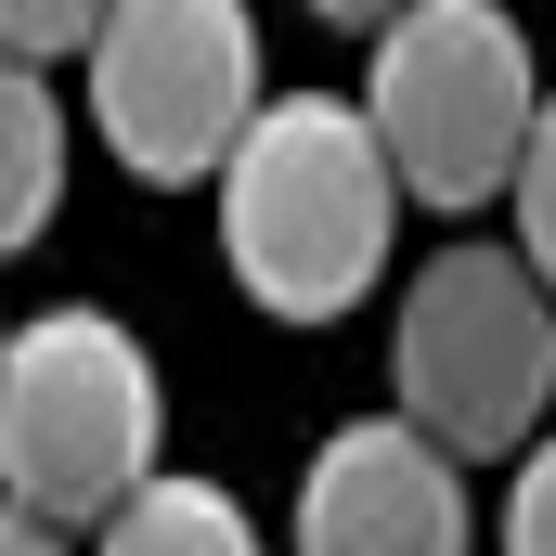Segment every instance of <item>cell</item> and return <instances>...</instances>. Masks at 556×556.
Segmentation results:
<instances>
[{
    "mask_svg": "<svg viewBox=\"0 0 556 556\" xmlns=\"http://www.w3.org/2000/svg\"><path fill=\"white\" fill-rule=\"evenodd\" d=\"M207 194H220V260L273 324H350L389 285L402 181L350 91H260V117L207 168Z\"/></svg>",
    "mask_w": 556,
    "mask_h": 556,
    "instance_id": "cell-1",
    "label": "cell"
},
{
    "mask_svg": "<svg viewBox=\"0 0 556 556\" xmlns=\"http://www.w3.org/2000/svg\"><path fill=\"white\" fill-rule=\"evenodd\" d=\"M168 453V376L117 311L52 298L26 324H0V505L91 531L130 479Z\"/></svg>",
    "mask_w": 556,
    "mask_h": 556,
    "instance_id": "cell-2",
    "label": "cell"
},
{
    "mask_svg": "<svg viewBox=\"0 0 556 556\" xmlns=\"http://www.w3.org/2000/svg\"><path fill=\"white\" fill-rule=\"evenodd\" d=\"M363 130L389 155L402 207H440V220H479L518 168V130L544 104L531 78V39L505 0H402L363 26Z\"/></svg>",
    "mask_w": 556,
    "mask_h": 556,
    "instance_id": "cell-3",
    "label": "cell"
},
{
    "mask_svg": "<svg viewBox=\"0 0 556 556\" xmlns=\"http://www.w3.org/2000/svg\"><path fill=\"white\" fill-rule=\"evenodd\" d=\"M389 415L427 427L453 466L518 453L556 415V298L518 247L453 233L415 260L402 311H389Z\"/></svg>",
    "mask_w": 556,
    "mask_h": 556,
    "instance_id": "cell-4",
    "label": "cell"
},
{
    "mask_svg": "<svg viewBox=\"0 0 556 556\" xmlns=\"http://www.w3.org/2000/svg\"><path fill=\"white\" fill-rule=\"evenodd\" d=\"M91 130L104 155L155 194H207V168L260 117L273 65H260V13L247 0H104L91 39Z\"/></svg>",
    "mask_w": 556,
    "mask_h": 556,
    "instance_id": "cell-5",
    "label": "cell"
},
{
    "mask_svg": "<svg viewBox=\"0 0 556 556\" xmlns=\"http://www.w3.org/2000/svg\"><path fill=\"white\" fill-rule=\"evenodd\" d=\"M285 556H479V505L466 466L402 415L324 427V453L298 466V518Z\"/></svg>",
    "mask_w": 556,
    "mask_h": 556,
    "instance_id": "cell-6",
    "label": "cell"
},
{
    "mask_svg": "<svg viewBox=\"0 0 556 556\" xmlns=\"http://www.w3.org/2000/svg\"><path fill=\"white\" fill-rule=\"evenodd\" d=\"M78 556H273V544H260V518H247L220 479L155 466V479H130V492L78 531Z\"/></svg>",
    "mask_w": 556,
    "mask_h": 556,
    "instance_id": "cell-7",
    "label": "cell"
},
{
    "mask_svg": "<svg viewBox=\"0 0 556 556\" xmlns=\"http://www.w3.org/2000/svg\"><path fill=\"white\" fill-rule=\"evenodd\" d=\"M65 220V91L52 65L0 52V260H26Z\"/></svg>",
    "mask_w": 556,
    "mask_h": 556,
    "instance_id": "cell-8",
    "label": "cell"
},
{
    "mask_svg": "<svg viewBox=\"0 0 556 556\" xmlns=\"http://www.w3.org/2000/svg\"><path fill=\"white\" fill-rule=\"evenodd\" d=\"M505 194H518V260H531V273H544V298H556V91L531 104V130H518Z\"/></svg>",
    "mask_w": 556,
    "mask_h": 556,
    "instance_id": "cell-9",
    "label": "cell"
},
{
    "mask_svg": "<svg viewBox=\"0 0 556 556\" xmlns=\"http://www.w3.org/2000/svg\"><path fill=\"white\" fill-rule=\"evenodd\" d=\"M492 556H556V427H531V440H518V479H505Z\"/></svg>",
    "mask_w": 556,
    "mask_h": 556,
    "instance_id": "cell-10",
    "label": "cell"
},
{
    "mask_svg": "<svg viewBox=\"0 0 556 556\" xmlns=\"http://www.w3.org/2000/svg\"><path fill=\"white\" fill-rule=\"evenodd\" d=\"M91 13H104V0H0V52H26V65H65V52L91 39Z\"/></svg>",
    "mask_w": 556,
    "mask_h": 556,
    "instance_id": "cell-11",
    "label": "cell"
},
{
    "mask_svg": "<svg viewBox=\"0 0 556 556\" xmlns=\"http://www.w3.org/2000/svg\"><path fill=\"white\" fill-rule=\"evenodd\" d=\"M0 556H78V531H52V518H26V505H0Z\"/></svg>",
    "mask_w": 556,
    "mask_h": 556,
    "instance_id": "cell-12",
    "label": "cell"
},
{
    "mask_svg": "<svg viewBox=\"0 0 556 556\" xmlns=\"http://www.w3.org/2000/svg\"><path fill=\"white\" fill-rule=\"evenodd\" d=\"M311 13H324V26H350V39H363V26H376V13H402V0H311Z\"/></svg>",
    "mask_w": 556,
    "mask_h": 556,
    "instance_id": "cell-13",
    "label": "cell"
}]
</instances>
